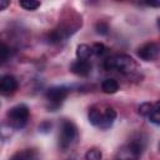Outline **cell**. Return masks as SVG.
I'll return each instance as SVG.
<instances>
[{"instance_id": "1", "label": "cell", "mask_w": 160, "mask_h": 160, "mask_svg": "<svg viewBox=\"0 0 160 160\" xmlns=\"http://www.w3.org/2000/svg\"><path fill=\"white\" fill-rule=\"evenodd\" d=\"M102 65L105 70H118L121 74H131L136 69L135 60L126 54H118L109 56L104 60Z\"/></svg>"}, {"instance_id": "2", "label": "cell", "mask_w": 160, "mask_h": 160, "mask_svg": "<svg viewBox=\"0 0 160 160\" xmlns=\"http://www.w3.org/2000/svg\"><path fill=\"white\" fill-rule=\"evenodd\" d=\"M29 114H30L29 108L25 104H18L11 109H9L6 116L10 126L15 130H20L26 125L29 120Z\"/></svg>"}, {"instance_id": "3", "label": "cell", "mask_w": 160, "mask_h": 160, "mask_svg": "<svg viewBox=\"0 0 160 160\" xmlns=\"http://www.w3.org/2000/svg\"><path fill=\"white\" fill-rule=\"evenodd\" d=\"M78 129L75 124L70 120H64L61 124V131L59 135V148L61 150L68 149L76 139Z\"/></svg>"}, {"instance_id": "4", "label": "cell", "mask_w": 160, "mask_h": 160, "mask_svg": "<svg viewBox=\"0 0 160 160\" xmlns=\"http://www.w3.org/2000/svg\"><path fill=\"white\" fill-rule=\"evenodd\" d=\"M68 94H69L68 88L66 86H62V85H58V86H52V88L48 89V91H46V99L50 102V105L48 106V109L50 111H55L61 105V102L66 99Z\"/></svg>"}, {"instance_id": "5", "label": "cell", "mask_w": 160, "mask_h": 160, "mask_svg": "<svg viewBox=\"0 0 160 160\" xmlns=\"http://www.w3.org/2000/svg\"><path fill=\"white\" fill-rule=\"evenodd\" d=\"M159 52H160V46L156 42H146L138 49V56L145 61L154 60L159 55Z\"/></svg>"}, {"instance_id": "6", "label": "cell", "mask_w": 160, "mask_h": 160, "mask_svg": "<svg viewBox=\"0 0 160 160\" xmlns=\"http://www.w3.org/2000/svg\"><path fill=\"white\" fill-rule=\"evenodd\" d=\"M71 72L79 76H88L91 71V64L88 60H75L70 66Z\"/></svg>"}, {"instance_id": "7", "label": "cell", "mask_w": 160, "mask_h": 160, "mask_svg": "<svg viewBox=\"0 0 160 160\" xmlns=\"http://www.w3.org/2000/svg\"><path fill=\"white\" fill-rule=\"evenodd\" d=\"M18 88V81L12 75H4L0 80V90L2 94H12Z\"/></svg>"}, {"instance_id": "8", "label": "cell", "mask_w": 160, "mask_h": 160, "mask_svg": "<svg viewBox=\"0 0 160 160\" xmlns=\"http://www.w3.org/2000/svg\"><path fill=\"white\" fill-rule=\"evenodd\" d=\"M115 119H116V111H115V109L108 106V108L102 111V120H101V124H100L99 128L102 129V130L109 129V128L114 124Z\"/></svg>"}, {"instance_id": "9", "label": "cell", "mask_w": 160, "mask_h": 160, "mask_svg": "<svg viewBox=\"0 0 160 160\" xmlns=\"http://www.w3.org/2000/svg\"><path fill=\"white\" fill-rule=\"evenodd\" d=\"M128 148L131 150V152L139 159L145 149V140H142L141 138H136V139H132L129 144H128Z\"/></svg>"}, {"instance_id": "10", "label": "cell", "mask_w": 160, "mask_h": 160, "mask_svg": "<svg viewBox=\"0 0 160 160\" xmlns=\"http://www.w3.org/2000/svg\"><path fill=\"white\" fill-rule=\"evenodd\" d=\"M88 119H89L91 125L100 126L101 120H102V111L98 106H91L89 109V112H88Z\"/></svg>"}, {"instance_id": "11", "label": "cell", "mask_w": 160, "mask_h": 160, "mask_svg": "<svg viewBox=\"0 0 160 160\" xmlns=\"http://www.w3.org/2000/svg\"><path fill=\"white\" fill-rule=\"evenodd\" d=\"M101 90L105 94H115L119 90V84L115 79H105L101 84Z\"/></svg>"}, {"instance_id": "12", "label": "cell", "mask_w": 160, "mask_h": 160, "mask_svg": "<svg viewBox=\"0 0 160 160\" xmlns=\"http://www.w3.org/2000/svg\"><path fill=\"white\" fill-rule=\"evenodd\" d=\"M92 54V49L86 44H80L76 48V58L79 60H88Z\"/></svg>"}, {"instance_id": "13", "label": "cell", "mask_w": 160, "mask_h": 160, "mask_svg": "<svg viewBox=\"0 0 160 160\" xmlns=\"http://www.w3.org/2000/svg\"><path fill=\"white\" fill-rule=\"evenodd\" d=\"M34 158H35L34 151L26 149V150H20V151L15 152L10 158V160H34Z\"/></svg>"}, {"instance_id": "14", "label": "cell", "mask_w": 160, "mask_h": 160, "mask_svg": "<svg viewBox=\"0 0 160 160\" xmlns=\"http://www.w3.org/2000/svg\"><path fill=\"white\" fill-rule=\"evenodd\" d=\"M116 160H138V158L131 152V150L128 146H125L119 151Z\"/></svg>"}, {"instance_id": "15", "label": "cell", "mask_w": 160, "mask_h": 160, "mask_svg": "<svg viewBox=\"0 0 160 160\" xmlns=\"http://www.w3.org/2000/svg\"><path fill=\"white\" fill-rule=\"evenodd\" d=\"M19 5L25 10L34 11L40 6V1H36V0H21V1H19Z\"/></svg>"}, {"instance_id": "16", "label": "cell", "mask_w": 160, "mask_h": 160, "mask_svg": "<svg viewBox=\"0 0 160 160\" xmlns=\"http://www.w3.org/2000/svg\"><path fill=\"white\" fill-rule=\"evenodd\" d=\"M154 110V104L151 102H142L139 108H138V112L141 116H149Z\"/></svg>"}, {"instance_id": "17", "label": "cell", "mask_w": 160, "mask_h": 160, "mask_svg": "<svg viewBox=\"0 0 160 160\" xmlns=\"http://www.w3.org/2000/svg\"><path fill=\"white\" fill-rule=\"evenodd\" d=\"M101 158H102V154L98 148H91L85 154L86 160H101Z\"/></svg>"}, {"instance_id": "18", "label": "cell", "mask_w": 160, "mask_h": 160, "mask_svg": "<svg viewBox=\"0 0 160 160\" xmlns=\"http://www.w3.org/2000/svg\"><path fill=\"white\" fill-rule=\"evenodd\" d=\"M109 30H110V28L105 21H98L95 24V32L99 35H106L109 32Z\"/></svg>"}, {"instance_id": "19", "label": "cell", "mask_w": 160, "mask_h": 160, "mask_svg": "<svg viewBox=\"0 0 160 160\" xmlns=\"http://www.w3.org/2000/svg\"><path fill=\"white\" fill-rule=\"evenodd\" d=\"M91 49H92V54H95V55H98V56L102 55V54L106 51V48H105V45H104L102 42H95V44L91 46Z\"/></svg>"}, {"instance_id": "20", "label": "cell", "mask_w": 160, "mask_h": 160, "mask_svg": "<svg viewBox=\"0 0 160 160\" xmlns=\"http://www.w3.org/2000/svg\"><path fill=\"white\" fill-rule=\"evenodd\" d=\"M149 118V121L155 124V125H160V111L159 110H152V112L148 116Z\"/></svg>"}, {"instance_id": "21", "label": "cell", "mask_w": 160, "mask_h": 160, "mask_svg": "<svg viewBox=\"0 0 160 160\" xmlns=\"http://www.w3.org/2000/svg\"><path fill=\"white\" fill-rule=\"evenodd\" d=\"M51 128H52V124H51L50 121L45 120V121H42V122L39 125V131L42 132V134H48V132L51 131Z\"/></svg>"}, {"instance_id": "22", "label": "cell", "mask_w": 160, "mask_h": 160, "mask_svg": "<svg viewBox=\"0 0 160 160\" xmlns=\"http://www.w3.org/2000/svg\"><path fill=\"white\" fill-rule=\"evenodd\" d=\"M0 52H1V62L4 64L6 60H8V58H9V48L2 42L1 44V48H0Z\"/></svg>"}, {"instance_id": "23", "label": "cell", "mask_w": 160, "mask_h": 160, "mask_svg": "<svg viewBox=\"0 0 160 160\" xmlns=\"http://www.w3.org/2000/svg\"><path fill=\"white\" fill-rule=\"evenodd\" d=\"M10 2L8 0H0V10H5Z\"/></svg>"}, {"instance_id": "24", "label": "cell", "mask_w": 160, "mask_h": 160, "mask_svg": "<svg viewBox=\"0 0 160 160\" xmlns=\"http://www.w3.org/2000/svg\"><path fill=\"white\" fill-rule=\"evenodd\" d=\"M145 4L149 6H160V1H146Z\"/></svg>"}, {"instance_id": "25", "label": "cell", "mask_w": 160, "mask_h": 160, "mask_svg": "<svg viewBox=\"0 0 160 160\" xmlns=\"http://www.w3.org/2000/svg\"><path fill=\"white\" fill-rule=\"evenodd\" d=\"M154 109H155V110H159V111H160V100H159V101H156V102L154 104Z\"/></svg>"}, {"instance_id": "26", "label": "cell", "mask_w": 160, "mask_h": 160, "mask_svg": "<svg viewBox=\"0 0 160 160\" xmlns=\"http://www.w3.org/2000/svg\"><path fill=\"white\" fill-rule=\"evenodd\" d=\"M158 26H159V28H160V18H159V19H158Z\"/></svg>"}, {"instance_id": "27", "label": "cell", "mask_w": 160, "mask_h": 160, "mask_svg": "<svg viewBox=\"0 0 160 160\" xmlns=\"http://www.w3.org/2000/svg\"><path fill=\"white\" fill-rule=\"evenodd\" d=\"M159 150H160V142H159Z\"/></svg>"}]
</instances>
